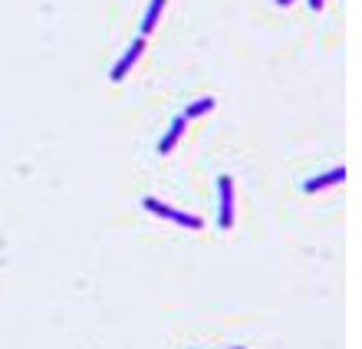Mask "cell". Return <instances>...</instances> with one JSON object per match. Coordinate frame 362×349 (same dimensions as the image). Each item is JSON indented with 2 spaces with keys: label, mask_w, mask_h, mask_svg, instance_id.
<instances>
[{
  "label": "cell",
  "mask_w": 362,
  "mask_h": 349,
  "mask_svg": "<svg viewBox=\"0 0 362 349\" xmlns=\"http://www.w3.org/2000/svg\"><path fill=\"white\" fill-rule=\"evenodd\" d=\"M218 195H221L218 224L228 231V227H234V181H230V175H221L218 178Z\"/></svg>",
  "instance_id": "obj_1"
},
{
  "label": "cell",
  "mask_w": 362,
  "mask_h": 349,
  "mask_svg": "<svg viewBox=\"0 0 362 349\" xmlns=\"http://www.w3.org/2000/svg\"><path fill=\"white\" fill-rule=\"evenodd\" d=\"M148 211H155L158 217H168V221H175V224H181V227H191V231H201V217H194V214H185V211H175V208H168V205H162L158 198H145L142 201Z\"/></svg>",
  "instance_id": "obj_2"
},
{
  "label": "cell",
  "mask_w": 362,
  "mask_h": 349,
  "mask_svg": "<svg viewBox=\"0 0 362 349\" xmlns=\"http://www.w3.org/2000/svg\"><path fill=\"white\" fill-rule=\"evenodd\" d=\"M145 53V37H139V40H132V47L125 50V57L119 59V63H115L112 67V73H109V79H112V83H119V79H125V76H129V69L135 67V59L142 57Z\"/></svg>",
  "instance_id": "obj_3"
},
{
  "label": "cell",
  "mask_w": 362,
  "mask_h": 349,
  "mask_svg": "<svg viewBox=\"0 0 362 349\" xmlns=\"http://www.w3.org/2000/svg\"><path fill=\"white\" fill-rule=\"evenodd\" d=\"M339 181H346V168H333L326 175H316V178H310L303 185V191H323L326 185H339Z\"/></svg>",
  "instance_id": "obj_4"
},
{
  "label": "cell",
  "mask_w": 362,
  "mask_h": 349,
  "mask_svg": "<svg viewBox=\"0 0 362 349\" xmlns=\"http://www.w3.org/2000/svg\"><path fill=\"white\" fill-rule=\"evenodd\" d=\"M185 125H188V119H185V115H178V119L172 122V129L165 132V139L158 142V155H168V151L175 149V142L181 139V132H185Z\"/></svg>",
  "instance_id": "obj_5"
},
{
  "label": "cell",
  "mask_w": 362,
  "mask_h": 349,
  "mask_svg": "<svg viewBox=\"0 0 362 349\" xmlns=\"http://www.w3.org/2000/svg\"><path fill=\"white\" fill-rule=\"evenodd\" d=\"M162 7H165V0H152V4H148V10H145V17H142V27H139L142 37H148V33L155 30V23H158V17H162Z\"/></svg>",
  "instance_id": "obj_6"
},
{
  "label": "cell",
  "mask_w": 362,
  "mask_h": 349,
  "mask_svg": "<svg viewBox=\"0 0 362 349\" xmlns=\"http://www.w3.org/2000/svg\"><path fill=\"white\" fill-rule=\"evenodd\" d=\"M214 109V99L211 96H204V99H194V103L185 109V119H194V115H204V113H211Z\"/></svg>",
  "instance_id": "obj_7"
},
{
  "label": "cell",
  "mask_w": 362,
  "mask_h": 349,
  "mask_svg": "<svg viewBox=\"0 0 362 349\" xmlns=\"http://www.w3.org/2000/svg\"><path fill=\"white\" fill-rule=\"evenodd\" d=\"M310 7H313V10H323V0H310Z\"/></svg>",
  "instance_id": "obj_8"
},
{
  "label": "cell",
  "mask_w": 362,
  "mask_h": 349,
  "mask_svg": "<svg viewBox=\"0 0 362 349\" xmlns=\"http://www.w3.org/2000/svg\"><path fill=\"white\" fill-rule=\"evenodd\" d=\"M276 4H280V7H286V4H293V0H276Z\"/></svg>",
  "instance_id": "obj_9"
}]
</instances>
